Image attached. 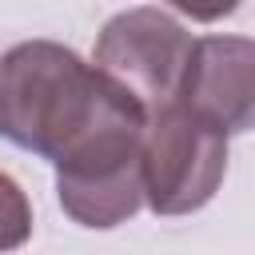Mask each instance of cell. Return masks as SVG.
<instances>
[{"mask_svg": "<svg viewBox=\"0 0 255 255\" xmlns=\"http://www.w3.org/2000/svg\"><path fill=\"white\" fill-rule=\"evenodd\" d=\"M147 112L96 64L56 40H24L0 56V135L48 163Z\"/></svg>", "mask_w": 255, "mask_h": 255, "instance_id": "cell-1", "label": "cell"}, {"mask_svg": "<svg viewBox=\"0 0 255 255\" xmlns=\"http://www.w3.org/2000/svg\"><path fill=\"white\" fill-rule=\"evenodd\" d=\"M227 171V135L187 112L179 100L151 108L139 131L143 203L155 215H191L219 191Z\"/></svg>", "mask_w": 255, "mask_h": 255, "instance_id": "cell-2", "label": "cell"}, {"mask_svg": "<svg viewBox=\"0 0 255 255\" xmlns=\"http://www.w3.org/2000/svg\"><path fill=\"white\" fill-rule=\"evenodd\" d=\"M191 56V32L163 8L139 4L112 16L96 40L92 64L112 76L143 112L175 100Z\"/></svg>", "mask_w": 255, "mask_h": 255, "instance_id": "cell-3", "label": "cell"}, {"mask_svg": "<svg viewBox=\"0 0 255 255\" xmlns=\"http://www.w3.org/2000/svg\"><path fill=\"white\" fill-rule=\"evenodd\" d=\"M139 128H112L56 159V195L60 207L92 231L128 223L143 207L139 175Z\"/></svg>", "mask_w": 255, "mask_h": 255, "instance_id": "cell-4", "label": "cell"}, {"mask_svg": "<svg viewBox=\"0 0 255 255\" xmlns=\"http://www.w3.org/2000/svg\"><path fill=\"white\" fill-rule=\"evenodd\" d=\"M255 44L247 36H203L191 40V56L175 100L219 128L223 135H243L255 124Z\"/></svg>", "mask_w": 255, "mask_h": 255, "instance_id": "cell-5", "label": "cell"}, {"mask_svg": "<svg viewBox=\"0 0 255 255\" xmlns=\"http://www.w3.org/2000/svg\"><path fill=\"white\" fill-rule=\"evenodd\" d=\"M32 235V203L24 195V187L0 171V251L24 247Z\"/></svg>", "mask_w": 255, "mask_h": 255, "instance_id": "cell-6", "label": "cell"}, {"mask_svg": "<svg viewBox=\"0 0 255 255\" xmlns=\"http://www.w3.org/2000/svg\"><path fill=\"white\" fill-rule=\"evenodd\" d=\"M167 4L179 8L183 16L199 20V24H215V20H223L239 8V0H167Z\"/></svg>", "mask_w": 255, "mask_h": 255, "instance_id": "cell-7", "label": "cell"}]
</instances>
